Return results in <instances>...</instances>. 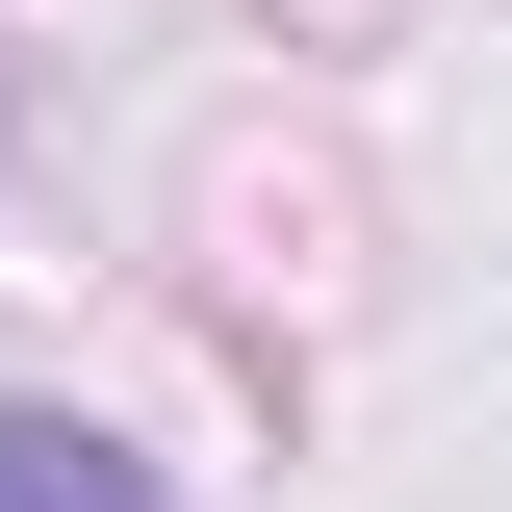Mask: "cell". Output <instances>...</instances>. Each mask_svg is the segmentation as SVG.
I'll return each mask as SVG.
<instances>
[{
	"instance_id": "cell-1",
	"label": "cell",
	"mask_w": 512,
	"mask_h": 512,
	"mask_svg": "<svg viewBox=\"0 0 512 512\" xmlns=\"http://www.w3.org/2000/svg\"><path fill=\"white\" fill-rule=\"evenodd\" d=\"M0 512H180V487H154L103 410H0Z\"/></svg>"
}]
</instances>
